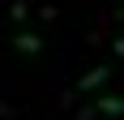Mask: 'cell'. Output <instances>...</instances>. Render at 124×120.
Segmentation results:
<instances>
[{"label": "cell", "instance_id": "3957f363", "mask_svg": "<svg viewBox=\"0 0 124 120\" xmlns=\"http://www.w3.org/2000/svg\"><path fill=\"white\" fill-rule=\"evenodd\" d=\"M17 51H26V56H39V51H43V39H39V34H17Z\"/></svg>", "mask_w": 124, "mask_h": 120}, {"label": "cell", "instance_id": "7a4b0ae2", "mask_svg": "<svg viewBox=\"0 0 124 120\" xmlns=\"http://www.w3.org/2000/svg\"><path fill=\"white\" fill-rule=\"evenodd\" d=\"M94 111H103V116H124V99L120 94H103L99 103H94Z\"/></svg>", "mask_w": 124, "mask_h": 120}, {"label": "cell", "instance_id": "6da1fadb", "mask_svg": "<svg viewBox=\"0 0 124 120\" xmlns=\"http://www.w3.org/2000/svg\"><path fill=\"white\" fill-rule=\"evenodd\" d=\"M107 77H111V64H99V69H94V73H86V77L77 82V90H94V86H103V82H107Z\"/></svg>", "mask_w": 124, "mask_h": 120}]
</instances>
